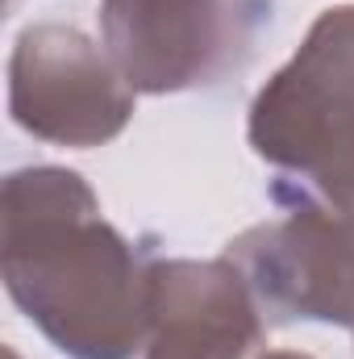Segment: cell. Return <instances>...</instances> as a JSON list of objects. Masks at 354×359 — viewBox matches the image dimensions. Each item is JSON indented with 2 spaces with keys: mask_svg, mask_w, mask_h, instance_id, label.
Instances as JSON below:
<instances>
[{
  "mask_svg": "<svg viewBox=\"0 0 354 359\" xmlns=\"http://www.w3.org/2000/svg\"><path fill=\"white\" fill-rule=\"evenodd\" d=\"M134 96L113 55L76 25L34 21L13 42L8 113L38 142L104 147L134 121Z\"/></svg>",
  "mask_w": 354,
  "mask_h": 359,
  "instance_id": "3",
  "label": "cell"
},
{
  "mask_svg": "<svg viewBox=\"0 0 354 359\" xmlns=\"http://www.w3.org/2000/svg\"><path fill=\"white\" fill-rule=\"evenodd\" d=\"M267 322L354 326V201L296 205L225 247Z\"/></svg>",
  "mask_w": 354,
  "mask_h": 359,
  "instance_id": "5",
  "label": "cell"
},
{
  "mask_svg": "<svg viewBox=\"0 0 354 359\" xmlns=\"http://www.w3.org/2000/svg\"><path fill=\"white\" fill-rule=\"evenodd\" d=\"M155 251L129 243L92 184L34 163L4 176L0 276L13 305L67 359H134L150 339Z\"/></svg>",
  "mask_w": 354,
  "mask_h": 359,
  "instance_id": "1",
  "label": "cell"
},
{
  "mask_svg": "<svg viewBox=\"0 0 354 359\" xmlns=\"http://www.w3.org/2000/svg\"><path fill=\"white\" fill-rule=\"evenodd\" d=\"M246 138L279 209L354 201V4L325 8L250 100Z\"/></svg>",
  "mask_w": 354,
  "mask_h": 359,
  "instance_id": "2",
  "label": "cell"
},
{
  "mask_svg": "<svg viewBox=\"0 0 354 359\" xmlns=\"http://www.w3.org/2000/svg\"><path fill=\"white\" fill-rule=\"evenodd\" d=\"M267 318L246 276L221 259H155L142 359H259Z\"/></svg>",
  "mask_w": 354,
  "mask_h": 359,
  "instance_id": "6",
  "label": "cell"
},
{
  "mask_svg": "<svg viewBox=\"0 0 354 359\" xmlns=\"http://www.w3.org/2000/svg\"><path fill=\"white\" fill-rule=\"evenodd\" d=\"M259 359H313V355H304V351H267Z\"/></svg>",
  "mask_w": 354,
  "mask_h": 359,
  "instance_id": "7",
  "label": "cell"
},
{
  "mask_svg": "<svg viewBox=\"0 0 354 359\" xmlns=\"http://www.w3.org/2000/svg\"><path fill=\"white\" fill-rule=\"evenodd\" d=\"M259 0H100V46L134 92L208 88L250 55Z\"/></svg>",
  "mask_w": 354,
  "mask_h": 359,
  "instance_id": "4",
  "label": "cell"
}]
</instances>
